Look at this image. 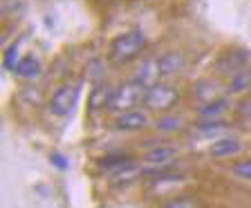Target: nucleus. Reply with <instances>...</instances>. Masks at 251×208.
Instances as JSON below:
<instances>
[{"label": "nucleus", "instance_id": "nucleus-1", "mask_svg": "<svg viewBox=\"0 0 251 208\" xmlns=\"http://www.w3.org/2000/svg\"><path fill=\"white\" fill-rule=\"evenodd\" d=\"M144 49H146L144 31L130 29V31H126V34H119L112 41V45H110V61L117 63V65H124V63L135 61Z\"/></svg>", "mask_w": 251, "mask_h": 208}, {"label": "nucleus", "instance_id": "nucleus-2", "mask_svg": "<svg viewBox=\"0 0 251 208\" xmlns=\"http://www.w3.org/2000/svg\"><path fill=\"white\" fill-rule=\"evenodd\" d=\"M146 90L137 81H128V83H121L112 90L108 101V110L112 112H128V110H137V105L144 103V96H146Z\"/></svg>", "mask_w": 251, "mask_h": 208}, {"label": "nucleus", "instance_id": "nucleus-3", "mask_svg": "<svg viewBox=\"0 0 251 208\" xmlns=\"http://www.w3.org/2000/svg\"><path fill=\"white\" fill-rule=\"evenodd\" d=\"M179 101V92L173 85H164V83H155L146 90V96H144V103L146 108L157 110V112H168L177 105Z\"/></svg>", "mask_w": 251, "mask_h": 208}, {"label": "nucleus", "instance_id": "nucleus-4", "mask_svg": "<svg viewBox=\"0 0 251 208\" xmlns=\"http://www.w3.org/2000/svg\"><path fill=\"white\" fill-rule=\"evenodd\" d=\"M78 85H63L58 88L56 92L52 94L50 99V110H52L56 116H68L74 108H76V101H78Z\"/></svg>", "mask_w": 251, "mask_h": 208}, {"label": "nucleus", "instance_id": "nucleus-5", "mask_svg": "<svg viewBox=\"0 0 251 208\" xmlns=\"http://www.w3.org/2000/svg\"><path fill=\"white\" fill-rule=\"evenodd\" d=\"M146 125H148V115L141 112V110H128V112H121L115 119V128L128 130V132L141 130V128H146Z\"/></svg>", "mask_w": 251, "mask_h": 208}, {"label": "nucleus", "instance_id": "nucleus-6", "mask_svg": "<svg viewBox=\"0 0 251 208\" xmlns=\"http://www.w3.org/2000/svg\"><path fill=\"white\" fill-rule=\"evenodd\" d=\"M249 61V54L245 49H229L225 56L218 61L220 72H242L240 68H245V63Z\"/></svg>", "mask_w": 251, "mask_h": 208}, {"label": "nucleus", "instance_id": "nucleus-7", "mask_svg": "<svg viewBox=\"0 0 251 208\" xmlns=\"http://www.w3.org/2000/svg\"><path fill=\"white\" fill-rule=\"evenodd\" d=\"M135 166V159L130 155H105L99 159V168L110 175H115V172H121L126 168Z\"/></svg>", "mask_w": 251, "mask_h": 208}, {"label": "nucleus", "instance_id": "nucleus-8", "mask_svg": "<svg viewBox=\"0 0 251 208\" xmlns=\"http://www.w3.org/2000/svg\"><path fill=\"white\" fill-rule=\"evenodd\" d=\"M159 78H162V72H159V63H157V58L146 61L139 69H137V74H135V81H137V83H141L144 88L155 85Z\"/></svg>", "mask_w": 251, "mask_h": 208}, {"label": "nucleus", "instance_id": "nucleus-9", "mask_svg": "<svg viewBox=\"0 0 251 208\" xmlns=\"http://www.w3.org/2000/svg\"><path fill=\"white\" fill-rule=\"evenodd\" d=\"M242 150V143L238 139H233V137H225V139H218L211 146V157H215V159H225V157H231V155H238V152Z\"/></svg>", "mask_w": 251, "mask_h": 208}, {"label": "nucleus", "instance_id": "nucleus-10", "mask_svg": "<svg viewBox=\"0 0 251 208\" xmlns=\"http://www.w3.org/2000/svg\"><path fill=\"white\" fill-rule=\"evenodd\" d=\"M177 148L175 146H157L152 148V150L146 152V163H151V166H164V163H171L175 157H177Z\"/></svg>", "mask_w": 251, "mask_h": 208}, {"label": "nucleus", "instance_id": "nucleus-11", "mask_svg": "<svg viewBox=\"0 0 251 208\" xmlns=\"http://www.w3.org/2000/svg\"><path fill=\"white\" fill-rule=\"evenodd\" d=\"M157 63H159L162 76H173V74H177L179 69L184 68V58H182V54H177V52L164 54V56L157 58Z\"/></svg>", "mask_w": 251, "mask_h": 208}, {"label": "nucleus", "instance_id": "nucleus-12", "mask_svg": "<svg viewBox=\"0 0 251 208\" xmlns=\"http://www.w3.org/2000/svg\"><path fill=\"white\" fill-rule=\"evenodd\" d=\"M41 61H38L36 56H25L18 61V65H16V74L18 76H25V78H34L41 74Z\"/></svg>", "mask_w": 251, "mask_h": 208}, {"label": "nucleus", "instance_id": "nucleus-13", "mask_svg": "<svg viewBox=\"0 0 251 208\" xmlns=\"http://www.w3.org/2000/svg\"><path fill=\"white\" fill-rule=\"evenodd\" d=\"M229 108L225 99H211V101H204L200 105V116H209V119H218L225 110Z\"/></svg>", "mask_w": 251, "mask_h": 208}, {"label": "nucleus", "instance_id": "nucleus-14", "mask_svg": "<svg viewBox=\"0 0 251 208\" xmlns=\"http://www.w3.org/2000/svg\"><path fill=\"white\" fill-rule=\"evenodd\" d=\"M110 94L112 90L105 88V85H99L90 94V110H99V108H108V101H110Z\"/></svg>", "mask_w": 251, "mask_h": 208}, {"label": "nucleus", "instance_id": "nucleus-15", "mask_svg": "<svg viewBox=\"0 0 251 208\" xmlns=\"http://www.w3.org/2000/svg\"><path fill=\"white\" fill-rule=\"evenodd\" d=\"M251 88V72L249 69H242V72L233 74V78H231V83H229V90L231 92H245V90Z\"/></svg>", "mask_w": 251, "mask_h": 208}, {"label": "nucleus", "instance_id": "nucleus-16", "mask_svg": "<svg viewBox=\"0 0 251 208\" xmlns=\"http://www.w3.org/2000/svg\"><path fill=\"white\" fill-rule=\"evenodd\" d=\"M157 130H162V132H173V130H177V128H182V119L179 116H171V115H164L162 119L155 123Z\"/></svg>", "mask_w": 251, "mask_h": 208}, {"label": "nucleus", "instance_id": "nucleus-17", "mask_svg": "<svg viewBox=\"0 0 251 208\" xmlns=\"http://www.w3.org/2000/svg\"><path fill=\"white\" fill-rule=\"evenodd\" d=\"M164 208H204V206L193 197H177V199H173V202H168Z\"/></svg>", "mask_w": 251, "mask_h": 208}, {"label": "nucleus", "instance_id": "nucleus-18", "mask_svg": "<svg viewBox=\"0 0 251 208\" xmlns=\"http://www.w3.org/2000/svg\"><path fill=\"white\" fill-rule=\"evenodd\" d=\"M16 56H18V43H14V45L9 47V49H7V54H5V68L7 69H16V65H18V61H21V58H18V61H16Z\"/></svg>", "mask_w": 251, "mask_h": 208}, {"label": "nucleus", "instance_id": "nucleus-19", "mask_svg": "<svg viewBox=\"0 0 251 208\" xmlns=\"http://www.w3.org/2000/svg\"><path fill=\"white\" fill-rule=\"evenodd\" d=\"M233 175L240 179H247V182H251V159L249 162H242L238 163V166L233 168Z\"/></svg>", "mask_w": 251, "mask_h": 208}, {"label": "nucleus", "instance_id": "nucleus-20", "mask_svg": "<svg viewBox=\"0 0 251 208\" xmlns=\"http://www.w3.org/2000/svg\"><path fill=\"white\" fill-rule=\"evenodd\" d=\"M222 128H225V123H222V121H218V119L200 121V123H198V130H202V132H215V130H222Z\"/></svg>", "mask_w": 251, "mask_h": 208}, {"label": "nucleus", "instance_id": "nucleus-21", "mask_svg": "<svg viewBox=\"0 0 251 208\" xmlns=\"http://www.w3.org/2000/svg\"><path fill=\"white\" fill-rule=\"evenodd\" d=\"M50 162H52V166L58 168V170H68V168H70V162L65 159V155H61V152H52Z\"/></svg>", "mask_w": 251, "mask_h": 208}, {"label": "nucleus", "instance_id": "nucleus-22", "mask_svg": "<svg viewBox=\"0 0 251 208\" xmlns=\"http://www.w3.org/2000/svg\"><path fill=\"white\" fill-rule=\"evenodd\" d=\"M238 115L245 116V119H251V99H245L238 105Z\"/></svg>", "mask_w": 251, "mask_h": 208}]
</instances>
